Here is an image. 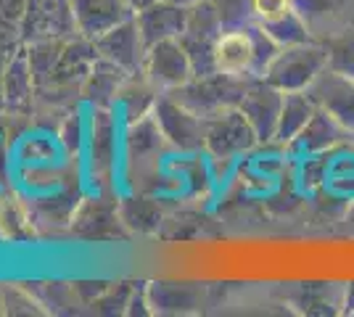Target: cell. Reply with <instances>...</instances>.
I'll return each mask as SVG.
<instances>
[{
  "instance_id": "1",
  "label": "cell",
  "mask_w": 354,
  "mask_h": 317,
  "mask_svg": "<svg viewBox=\"0 0 354 317\" xmlns=\"http://www.w3.org/2000/svg\"><path fill=\"white\" fill-rule=\"evenodd\" d=\"M251 77L225 75V72H212V75H193L185 85H180L169 95L177 104L191 108L198 117H214L227 108H238L243 93L249 88Z\"/></svg>"
},
{
  "instance_id": "2",
  "label": "cell",
  "mask_w": 354,
  "mask_h": 317,
  "mask_svg": "<svg viewBox=\"0 0 354 317\" xmlns=\"http://www.w3.org/2000/svg\"><path fill=\"white\" fill-rule=\"evenodd\" d=\"M119 124L114 106H93L88 124V175L98 191H111L119 166Z\"/></svg>"
},
{
  "instance_id": "3",
  "label": "cell",
  "mask_w": 354,
  "mask_h": 317,
  "mask_svg": "<svg viewBox=\"0 0 354 317\" xmlns=\"http://www.w3.org/2000/svg\"><path fill=\"white\" fill-rule=\"evenodd\" d=\"M328 66V50L323 43H304V46L281 48L278 56L270 61L262 79L283 93L307 90L317 75Z\"/></svg>"
},
{
  "instance_id": "4",
  "label": "cell",
  "mask_w": 354,
  "mask_h": 317,
  "mask_svg": "<svg viewBox=\"0 0 354 317\" xmlns=\"http://www.w3.org/2000/svg\"><path fill=\"white\" fill-rule=\"evenodd\" d=\"M259 146L257 133L241 108H227L207 119L204 156L212 164H233Z\"/></svg>"
},
{
  "instance_id": "5",
  "label": "cell",
  "mask_w": 354,
  "mask_h": 317,
  "mask_svg": "<svg viewBox=\"0 0 354 317\" xmlns=\"http://www.w3.org/2000/svg\"><path fill=\"white\" fill-rule=\"evenodd\" d=\"M225 30L217 8L212 0H201L188 8V21L185 30L180 32V46L185 48L188 59L193 64V75H212L214 69V43Z\"/></svg>"
},
{
  "instance_id": "6",
  "label": "cell",
  "mask_w": 354,
  "mask_h": 317,
  "mask_svg": "<svg viewBox=\"0 0 354 317\" xmlns=\"http://www.w3.org/2000/svg\"><path fill=\"white\" fill-rule=\"evenodd\" d=\"M153 117L159 122V130L167 137L169 148L177 153H204V143H207V119L193 114L191 108L177 104L169 93H162L159 101L153 106Z\"/></svg>"
},
{
  "instance_id": "7",
  "label": "cell",
  "mask_w": 354,
  "mask_h": 317,
  "mask_svg": "<svg viewBox=\"0 0 354 317\" xmlns=\"http://www.w3.org/2000/svg\"><path fill=\"white\" fill-rule=\"evenodd\" d=\"M77 32L69 0H27L19 46H27L35 40H69Z\"/></svg>"
},
{
  "instance_id": "8",
  "label": "cell",
  "mask_w": 354,
  "mask_h": 317,
  "mask_svg": "<svg viewBox=\"0 0 354 317\" xmlns=\"http://www.w3.org/2000/svg\"><path fill=\"white\" fill-rule=\"evenodd\" d=\"M283 90L272 88L262 77H251L249 88L243 93L238 108L257 133L259 146H275V133H278V119H281Z\"/></svg>"
},
{
  "instance_id": "9",
  "label": "cell",
  "mask_w": 354,
  "mask_h": 317,
  "mask_svg": "<svg viewBox=\"0 0 354 317\" xmlns=\"http://www.w3.org/2000/svg\"><path fill=\"white\" fill-rule=\"evenodd\" d=\"M140 72L146 75V79L159 93H169L191 79L193 64L185 53V48L180 46V40L172 37V40H162V43L148 46Z\"/></svg>"
},
{
  "instance_id": "10",
  "label": "cell",
  "mask_w": 354,
  "mask_h": 317,
  "mask_svg": "<svg viewBox=\"0 0 354 317\" xmlns=\"http://www.w3.org/2000/svg\"><path fill=\"white\" fill-rule=\"evenodd\" d=\"M93 46H95V53L101 59L117 64L119 69H124L127 75L143 69V61H146L148 53V43L140 35V27H138L135 16L117 24V27H111L101 37H95Z\"/></svg>"
},
{
  "instance_id": "11",
  "label": "cell",
  "mask_w": 354,
  "mask_h": 317,
  "mask_svg": "<svg viewBox=\"0 0 354 317\" xmlns=\"http://www.w3.org/2000/svg\"><path fill=\"white\" fill-rule=\"evenodd\" d=\"M307 93L317 104V108L328 111L354 135V77H346L325 66L317 79L307 88Z\"/></svg>"
},
{
  "instance_id": "12",
  "label": "cell",
  "mask_w": 354,
  "mask_h": 317,
  "mask_svg": "<svg viewBox=\"0 0 354 317\" xmlns=\"http://www.w3.org/2000/svg\"><path fill=\"white\" fill-rule=\"evenodd\" d=\"M354 143V135L336 122L328 111L317 108L312 114V119L307 122V127L294 137V143L286 148L294 159H304V156H315V153H328L336 151V148H344Z\"/></svg>"
},
{
  "instance_id": "13",
  "label": "cell",
  "mask_w": 354,
  "mask_h": 317,
  "mask_svg": "<svg viewBox=\"0 0 354 317\" xmlns=\"http://www.w3.org/2000/svg\"><path fill=\"white\" fill-rule=\"evenodd\" d=\"M294 6L317 43L354 24V0H294Z\"/></svg>"
},
{
  "instance_id": "14",
  "label": "cell",
  "mask_w": 354,
  "mask_h": 317,
  "mask_svg": "<svg viewBox=\"0 0 354 317\" xmlns=\"http://www.w3.org/2000/svg\"><path fill=\"white\" fill-rule=\"evenodd\" d=\"M77 32L88 40L101 37L104 32L133 19V8L127 0H69Z\"/></svg>"
},
{
  "instance_id": "15",
  "label": "cell",
  "mask_w": 354,
  "mask_h": 317,
  "mask_svg": "<svg viewBox=\"0 0 354 317\" xmlns=\"http://www.w3.org/2000/svg\"><path fill=\"white\" fill-rule=\"evenodd\" d=\"M214 69L225 75L254 77V37L251 21L241 27H225L214 43Z\"/></svg>"
},
{
  "instance_id": "16",
  "label": "cell",
  "mask_w": 354,
  "mask_h": 317,
  "mask_svg": "<svg viewBox=\"0 0 354 317\" xmlns=\"http://www.w3.org/2000/svg\"><path fill=\"white\" fill-rule=\"evenodd\" d=\"M35 95H37V82H35V75H32L27 50H24V46H19L11 53L8 64H6L0 106L6 108V114H27L32 108Z\"/></svg>"
},
{
  "instance_id": "17",
  "label": "cell",
  "mask_w": 354,
  "mask_h": 317,
  "mask_svg": "<svg viewBox=\"0 0 354 317\" xmlns=\"http://www.w3.org/2000/svg\"><path fill=\"white\" fill-rule=\"evenodd\" d=\"M104 191H98L95 198H85L80 201V206L74 211L72 220V233L82 236V238H106L117 233L122 214H119V204H109Z\"/></svg>"
},
{
  "instance_id": "18",
  "label": "cell",
  "mask_w": 354,
  "mask_h": 317,
  "mask_svg": "<svg viewBox=\"0 0 354 317\" xmlns=\"http://www.w3.org/2000/svg\"><path fill=\"white\" fill-rule=\"evenodd\" d=\"M135 21L140 27L143 40H146L148 46H153V43H162V40L180 37V32L185 30V21H188V8L167 3V0H159L156 6L135 14Z\"/></svg>"
},
{
  "instance_id": "19",
  "label": "cell",
  "mask_w": 354,
  "mask_h": 317,
  "mask_svg": "<svg viewBox=\"0 0 354 317\" xmlns=\"http://www.w3.org/2000/svg\"><path fill=\"white\" fill-rule=\"evenodd\" d=\"M159 95L162 93L148 82L143 72H133V75L124 77V82L119 85L114 108H117V114L122 117L124 124H133V122L153 114V106L159 101Z\"/></svg>"
},
{
  "instance_id": "20",
  "label": "cell",
  "mask_w": 354,
  "mask_h": 317,
  "mask_svg": "<svg viewBox=\"0 0 354 317\" xmlns=\"http://www.w3.org/2000/svg\"><path fill=\"white\" fill-rule=\"evenodd\" d=\"M37 236L32 222L30 204L16 193L14 188H0V238L24 243Z\"/></svg>"
},
{
  "instance_id": "21",
  "label": "cell",
  "mask_w": 354,
  "mask_h": 317,
  "mask_svg": "<svg viewBox=\"0 0 354 317\" xmlns=\"http://www.w3.org/2000/svg\"><path fill=\"white\" fill-rule=\"evenodd\" d=\"M317 111V104L312 101L307 90L283 93L281 119H278V133H275V146H281L283 151L294 143V137L307 127L312 114Z\"/></svg>"
},
{
  "instance_id": "22",
  "label": "cell",
  "mask_w": 354,
  "mask_h": 317,
  "mask_svg": "<svg viewBox=\"0 0 354 317\" xmlns=\"http://www.w3.org/2000/svg\"><path fill=\"white\" fill-rule=\"evenodd\" d=\"M153 315H188L201 307V291L185 283H151L146 286Z\"/></svg>"
},
{
  "instance_id": "23",
  "label": "cell",
  "mask_w": 354,
  "mask_h": 317,
  "mask_svg": "<svg viewBox=\"0 0 354 317\" xmlns=\"http://www.w3.org/2000/svg\"><path fill=\"white\" fill-rule=\"evenodd\" d=\"M124 77H127L124 69H119L117 64H111V61L98 56V59L93 61L85 82H82V93L80 95L93 106H114V98H117V90L119 85L124 82Z\"/></svg>"
},
{
  "instance_id": "24",
  "label": "cell",
  "mask_w": 354,
  "mask_h": 317,
  "mask_svg": "<svg viewBox=\"0 0 354 317\" xmlns=\"http://www.w3.org/2000/svg\"><path fill=\"white\" fill-rule=\"evenodd\" d=\"M346 283H304L294 291L291 304L307 315H341Z\"/></svg>"
},
{
  "instance_id": "25",
  "label": "cell",
  "mask_w": 354,
  "mask_h": 317,
  "mask_svg": "<svg viewBox=\"0 0 354 317\" xmlns=\"http://www.w3.org/2000/svg\"><path fill=\"white\" fill-rule=\"evenodd\" d=\"M262 30L278 43L281 48H291V46H304V43H315L307 21L301 19L299 11H291L288 16H283L272 24H259Z\"/></svg>"
},
{
  "instance_id": "26",
  "label": "cell",
  "mask_w": 354,
  "mask_h": 317,
  "mask_svg": "<svg viewBox=\"0 0 354 317\" xmlns=\"http://www.w3.org/2000/svg\"><path fill=\"white\" fill-rule=\"evenodd\" d=\"M323 46L328 50V66L341 75L354 77V24L339 35L328 37Z\"/></svg>"
},
{
  "instance_id": "27",
  "label": "cell",
  "mask_w": 354,
  "mask_h": 317,
  "mask_svg": "<svg viewBox=\"0 0 354 317\" xmlns=\"http://www.w3.org/2000/svg\"><path fill=\"white\" fill-rule=\"evenodd\" d=\"M0 294H3V309L6 315H43L48 312L43 307V302L37 296H32V288L27 286H0Z\"/></svg>"
},
{
  "instance_id": "28",
  "label": "cell",
  "mask_w": 354,
  "mask_h": 317,
  "mask_svg": "<svg viewBox=\"0 0 354 317\" xmlns=\"http://www.w3.org/2000/svg\"><path fill=\"white\" fill-rule=\"evenodd\" d=\"M56 140H59V146L66 151L69 159H74L80 148L85 146V140H88V124L82 122V114L80 111H69L64 119H61L59 130H56Z\"/></svg>"
},
{
  "instance_id": "29",
  "label": "cell",
  "mask_w": 354,
  "mask_h": 317,
  "mask_svg": "<svg viewBox=\"0 0 354 317\" xmlns=\"http://www.w3.org/2000/svg\"><path fill=\"white\" fill-rule=\"evenodd\" d=\"M24 8L27 0H0V43H11V37L19 40Z\"/></svg>"
},
{
  "instance_id": "30",
  "label": "cell",
  "mask_w": 354,
  "mask_h": 317,
  "mask_svg": "<svg viewBox=\"0 0 354 317\" xmlns=\"http://www.w3.org/2000/svg\"><path fill=\"white\" fill-rule=\"evenodd\" d=\"M291 11H296L294 0H251V21L257 24H272Z\"/></svg>"
},
{
  "instance_id": "31",
  "label": "cell",
  "mask_w": 354,
  "mask_h": 317,
  "mask_svg": "<svg viewBox=\"0 0 354 317\" xmlns=\"http://www.w3.org/2000/svg\"><path fill=\"white\" fill-rule=\"evenodd\" d=\"M225 27H241L251 21V0H212Z\"/></svg>"
},
{
  "instance_id": "32",
  "label": "cell",
  "mask_w": 354,
  "mask_h": 317,
  "mask_svg": "<svg viewBox=\"0 0 354 317\" xmlns=\"http://www.w3.org/2000/svg\"><path fill=\"white\" fill-rule=\"evenodd\" d=\"M8 172H11V153L8 143L0 135V188H8Z\"/></svg>"
},
{
  "instance_id": "33",
  "label": "cell",
  "mask_w": 354,
  "mask_h": 317,
  "mask_svg": "<svg viewBox=\"0 0 354 317\" xmlns=\"http://www.w3.org/2000/svg\"><path fill=\"white\" fill-rule=\"evenodd\" d=\"M341 315H354V280L346 283V288H344V309H341Z\"/></svg>"
},
{
  "instance_id": "34",
  "label": "cell",
  "mask_w": 354,
  "mask_h": 317,
  "mask_svg": "<svg viewBox=\"0 0 354 317\" xmlns=\"http://www.w3.org/2000/svg\"><path fill=\"white\" fill-rule=\"evenodd\" d=\"M130 3V8H133V14H140V11H146L151 6H156L159 0H127Z\"/></svg>"
},
{
  "instance_id": "35",
  "label": "cell",
  "mask_w": 354,
  "mask_h": 317,
  "mask_svg": "<svg viewBox=\"0 0 354 317\" xmlns=\"http://www.w3.org/2000/svg\"><path fill=\"white\" fill-rule=\"evenodd\" d=\"M167 3H175V6H183V8H191V6L201 3V0H167Z\"/></svg>"
},
{
  "instance_id": "36",
  "label": "cell",
  "mask_w": 354,
  "mask_h": 317,
  "mask_svg": "<svg viewBox=\"0 0 354 317\" xmlns=\"http://www.w3.org/2000/svg\"><path fill=\"white\" fill-rule=\"evenodd\" d=\"M0 315H6V309H3V294H0Z\"/></svg>"
}]
</instances>
